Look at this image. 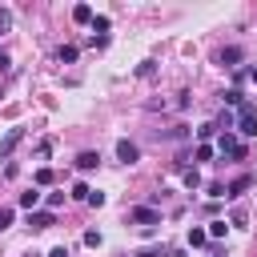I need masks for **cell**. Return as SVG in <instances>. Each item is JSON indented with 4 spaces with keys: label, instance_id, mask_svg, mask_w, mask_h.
I'll use <instances>...</instances> for the list:
<instances>
[{
    "label": "cell",
    "instance_id": "277c9868",
    "mask_svg": "<svg viewBox=\"0 0 257 257\" xmlns=\"http://www.w3.org/2000/svg\"><path fill=\"white\" fill-rule=\"evenodd\" d=\"M116 157H120L124 165H137V161H141V149H137L133 141H116Z\"/></svg>",
    "mask_w": 257,
    "mask_h": 257
},
{
    "label": "cell",
    "instance_id": "ac0fdd59",
    "mask_svg": "<svg viewBox=\"0 0 257 257\" xmlns=\"http://www.w3.org/2000/svg\"><path fill=\"white\" fill-rule=\"evenodd\" d=\"M193 157H197V161H213V145H197Z\"/></svg>",
    "mask_w": 257,
    "mask_h": 257
},
{
    "label": "cell",
    "instance_id": "44dd1931",
    "mask_svg": "<svg viewBox=\"0 0 257 257\" xmlns=\"http://www.w3.org/2000/svg\"><path fill=\"white\" fill-rule=\"evenodd\" d=\"M225 229H229L225 221H213V225H209V237H225Z\"/></svg>",
    "mask_w": 257,
    "mask_h": 257
},
{
    "label": "cell",
    "instance_id": "8fae6325",
    "mask_svg": "<svg viewBox=\"0 0 257 257\" xmlns=\"http://www.w3.org/2000/svg\"><path fill=\"white\" fill-rule=\"evenodd\" d=\"M96 165H100L96 153H80V157H76V169H96Z\"/></svg>",
    "mask_w": 257,
    "mask_h": 257
},
{
    "label": "cell",
    "instance_id": "d6986e66",
    "mask_svg": "<svg viewBox=\"0 0 257 257\" xmlns=\"http://www.w3.org/2000/svg\"><path fill=\"white\" fill-rule=\"evenodd\" d=\"M213 133H217V124H201V128H197V137H201V145H209V137H213Z\"/></svg>",
    "mask_w": 257,
    "mask_h": 257
},
{
    "label": "cell",
    "instance_id": "cb8c5ba5",
    "mask_svg": "<svg viewBox=\"0 0 257 257\" xmlns=\"http://www.w3.org/2000/svg\"><path fill=\"white\" fill-rule=\"evenodd\" d=\"M84 245H92V249H96V245H100V233H96V229H88V233H84Z\"/></svg>",
    "mask_w": 257,
    "mask_h": 257
},
{
    "label": "cell",
    "instance_id": "30bf717a",
    "mask_svg": "<svg viewBox=\"0 0 257 257\" xmlns=\"http://www.w3.org/2000/svg\"><path fill=\"white\" fill-rule=\"evenodd\" d=\"M237 60H241V48H221V64L225 68H233Z\"/></svg>",
    "mask_w": 257,
    "mask_h": 257
},
{
    "label": "cell",
    "instance_id": "5bb4252c",
    "mask_svg": "<svg viewBox=\"0 0 257 257\" xmlns=\"http://www.w3.org/2000/svg\"><path fill=\"white\" fill-rule=\"evenodd\" d=\"M181 177H185V185H189V189H201V173H197V169H185Z\"/></svg>",
    "mask_w": 257,
    "mask_h": 257
},
{
    "label": "cell",
    "instance_id": "7a4b0ae2",
    "mask_svg": "<svg viewBox=\"0 0 257 257\" xmlns=\"http://www.w3.org/2000/svg\"><path fill=\"white\" fill-rule=\"evenodd\" d=\"M133 221H137L141 229H153V225H161V213H157L153 205H137V209H133Z\"/></svg>",
    "mask_w": 257,
    "mask_h": 257
},
{
    "label": "cell",
    "instance_id": "8992f818",
    "mask_svg": "<svg viewBox=\"0 0 257 257\" xmlns=\"http://www.w3.org/2000/svg\"><path fill=\"white\" fill-rule=\"evenodd\" d=\"M20 137H24V128H8V137H4V141H0V153H4V157H8V153H12V149H16V145H20Z\"/></svg>",
    "mask_w": 257,
    "mask_h": 257
},
{
    "label": "cell",
    "instance_id": "7402d4cb",
    "mask_svg": "<svg viewBox=\"0 0 257 257\" xmlns=\"http://www.w3.org/2000/svg\"><path fill=\"white\" fill-rule=\"evenodd\" d=\"M8 28H12V12H8V8H0V32H8Z\"/></svg>",
    "mask_w": 257,
    "mask_h": 257
},
{
    "label": "cell",
    "instance_id": "e0dca14e",
    "mask_svg": "<svg viewBox=\"0 0 257 257\" xmlns=\"http://www.w3.org/2000/svg\"><path fill=\"white\" fill-rule=\"evenodd\" d=\"M56 56H60L64 64H72V60H76V48H72V44H60V52H56Z\"/></svg>",
    "mask_w": 257,
    "mask_h": 257
},
{
    "label": "cell",
    "instance_id": "7c38bea8",
    "mask_svg": "<svg viewBox=\"0 0 257 257\" xmlns=\"http://www.w3.org/2000/svg\"><path fill=\"white\" fill-rule=\"evenodd\" d=\"M20 205H24L28 213H32V209L40 205V193H36V189H28V193H20Z\"/></svg>",
    "mask_w": 257,
    "mask_h": 257
},
{
    "label": "cell",
    "instance_id": "2e32d148",
    "mask_svg": "<svg viewBox=\"0 0 257 257\" xmlns=\"http://www.w3.org/2000/svg\"><path fill=\"white\" fill-rule=\"evenodd\" d=\"M209 241V229H189V245H205Z\"/></svg>",
    "mask_w": 257,
    "mask_h": 257
},
{
    "label": "cell",
    "instance_id": "ffe728a7",
    "mask_svg": "<svg viewBox=\"0 0 257 257\" xmlns=\"http://www.w3.org/2000/svg\"><path fill=\"white\" fill-rule=\"evenodd\" d=\"M36 185H52V169H36Z\"/></svg>",
    "mask_w": 257,
    "mask_h": 257
},
{
    "label": "cell",
    "instance_id": "f1b7e54d",
    "mask_svg": "<svg viewBox=\"0 0 257 257\" xmlns=\"http://www.w3.org/2000/svg\"><path fill=\"white\" fill-rule=\"evenodd\" d=\"M249 76H253V80H257V68H253V72H249Z\"/></svg>",
    "mask_w": 257,
    "mask_h": 257
},
{
    "label": "cell",
    "instance_id": "484cf974",
    "mask_svg": "<svg viewBox=\"0 0 257 257\" xmlns=\"http://www.w3.org/2000/svg\"><path fill=\"white\" fill-rule=\"evenodd\" d=\"M8 68H12V60H8V52H4V48H0V76H4V72H8Z\"/></svg>",
    "mask_w": 257,
    "mask_h": 257
},
{
    "label": "cell",
    "instance_id": "6da1fadb",
    "mask_svg": "<svg viewBox=\"0 0 257 257\" xmlns=\"http://www.w3.org/2000/svg\"><path fill=\"white\" fill-rule=\"evenodd\" d=\"M237 133H241V137H257V108H253L249 100L237 108Z\"/></svg>",
    "mask_w": 257,
    "mask_h": 257
},
{
    "label": "cell",
    "instance_id": "5b68a950",
    "mask_svg": "<svg viewBox=\"0 0 257 257\" xmlns=\"http://www.w3.org/2000/svg\"><path fill=\"white\" fill-rule=\"evenodd\" d=\"M28 225H32V229H52V225H56V213H52V209L32 213V217H28Z\"/></svg>",
    "mask_w": 257,
    "mask_h": 257
},
{
    "label": "cell",
    "instance_id": "ba28073f",
    "mask_svg": "<svg viewBox=\"0 0 257 257\" xmlns=\"http://www.w3.org/2000/svg\"><path fill=\"white\" fill-rule=\"evenodd\" d=\"M249 185H253V181H249V177H237V181H233V185H229V189H225V197H241V193H245V189H249Z\"/></svg>",
    "mask_w": 257,
    "mask_h": 257
},
{
    "label": "cell",
    "instance_id": "3957f363",
    "mask_svg": "<svg viewBox=\"0 0 257 257\" xmlns=\"http://www.w3.org/2000/svg\"><path fill=\"white\" fill-rule=\"evenodd\" d=\"M217 149H221V153H229V157H237V161L245 157V145H241V141H237L233 133H225V137L217 141Z\"/></svg>",
    "mask_w": 257,
    "mask_h": 257
},
{
    "label": "cell",
    "instance_id": "603a6c76",
    "mask_svg": "<svg viewBox=\"0 0 257 257\" xmlns=\"http://www.w3.org/2000/svg\"><path fill=\"white\" fill-rule=\"evenodd\" d=\"M64 205V193H48V209H60Z\"/></svg>",
    "mask_w": 257,
    "mask_h": 257
},
{
    "label": "cell",
    "instance_id": "9a60e30c",
    "mask_svg": "<svg viewBox=\"0 0 257 257\" xmlns=\"http://www.w3.org/2000/svg\"><path fill=\"white\" fill-rule=\"evenodd\" d=\"M72 197H76V201H88V197H92V189H88L84 181H76V185H72Z\"/></svg>",
    "mask_w": 257,
    "mask_h": 257
},
{
    "label": "cell",
    "instance_id": "4fadbf2b",
    "mask_svg": "<svg viewBox=\"0 0 257 257\" xmlns=\"http://www.w3.org/2000/svg\"><path fill=\"white\" fill-rule=\"evenodd\" d=\"M225 104H233V108H241V104H245V96H241V88H229V92H225Z\"/></svg>",
    "mask_w": 257,
    "mask_h": 257
},
{
    "label": "cell",
    "instance_id": "83f0119b",
    "mask_svg": "<svg viewBox=\"0 0 257 257\" xmlns=\"http://www.w3.org/2000/svg\"><path fill=\"white\" fill-rule=\"evenodd\" d=\"M48 257H68V253H64V249H52V253H48Z\"/></svg>",
    "mask_w": 257,
    "mask_h": 257
},
{
    "label": "cell",
    "instance_id": "9c48e42d",
    "mask_svg": "<svg viewBox=\"0 0 257 257\" xmlns=\"http://www.w3.org/2000/svg\"><path fill=\"white\" fill-rule=\"evenodd\" d=\"M92 32H96V40H104L108 36V16H92Z\"/></svg>",
    "mask_w": 257,
    "mask_h": 257
},
{
    "label": "cell",
    "instance_id": "4316f807",
    "mask_svg": "<svg viewBox=\"0 0 257 257\" xmlns=\"http://www.w3.org/2000/svg\"><path fill=\"white\" fill-rule=\"evenodd\" d=\"M137 257H161V253H157V249H141Z\"/></svg>",
    "mask_w": 257,
    "mask_h": 257
},
{
    "label": "cell",
    "instance_id": "52a82bcc",
    "mask_svg": "<svg viewBox=\"0 0 257 257\" xmlns=\"http://www.w3.org/2000/svg\"><path fill=\"white\" fill-rule=\"evenodd\" d=\"M72 20H76V24H92V8H88V4H76V8H72Z\"/></svg>",
    "mask_w": 257,
    "mask_h": 257
},
{
    "label": "cell",
    "instance_id": "d4e9b609",
    "mask_svg": "<svg viewBox=\"0 0 257 257\" xmlns=\"http://www.w3.org/2000/svg\"><path fill=\"white\" fill-rule=\"evenodd\" d=\"M12 225V209H0V229H8Z\"/></svg>",
    "mask_w": 257,
    "mask_h": 257
}]
</instances>
